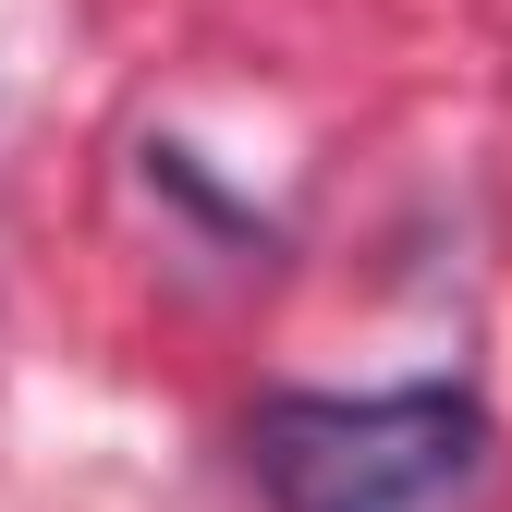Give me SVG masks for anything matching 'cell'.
I'll return each instance as SVG.
<instances>
[{"label": "cell", "mask_w": 512, "mask_h": 512, "mask_svg": "<svg viewBox=\"0 0 512 512\" xmlns=\"http://www.w3.org/2000/svg\"><path fill=\"white\" fill-rule=\"evenodd\" d=\"M244 452L281 512H439V500H464L488 415L452 378H415V391H269L244 415Z\"/></svg>", "instance_id": "cell-1"}]
</instances>
